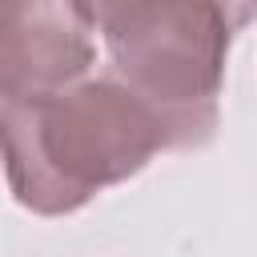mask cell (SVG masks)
I'll use <instances>...</instances> for the list:
<instances>
[{"instance_id": "1", "label": "cell", "mask_w": 257, "mask_h": 257, "mask_svg": "<svg viewBox=\"0 0 257 257\" xmlns=\"http://www.w3.org/2000/svg\"><path fill=\"white\" fill-rule=\"evenodd\" d=\"M0 124L8 185L40 217L88 205L104 185L128 181L157 149H169L157 116L116 76L36 100H4Z\"/></svg>"}, {"instance_id": "2", "label": "cell", "mask_w": 257, "mask_h": 257, "mask_svg": "<svg viewBox=\"0 0 257 257\" xmlns=\"http://www.w3.org/2000/svg\"><path fill=\"white\" fill-rule=\"evenodd\" d=\"M229 36L213 0H128L104 24L112 76L157 116L169 149L213 137Z\"/></svg>"}, {"instance_id": "3", "label": "cell", "mask_w": 257, "mask_h": 257, "mask_svg": "<svg viewBox=\"0 0 257 257\" xmlns=\"http://www.w3.org/2000/svg\"><path fill=\"white\" fill-rule=\"evenodd\" d=\"M92 20L80 0H0V96L36 100L92 68Z\"/></svg>"}, {"instance_id": "4", "label": "cell", "mask_w": 257, "mask_h": 257, "mask_svg": "<svg viewBox=\"0 0 257 257\" xmlns=\"http://www.w3.org/2000/svg\"><path fill=\"white\" fill-rule=\"evenodd\" d=\"M217 8H221V16L229 20V28L233 32H241L253 16H257V0H213Z\"/></svg>"}, {"instance_id": "5", "label": "cell", "mask_w": 257, "mask_h": 257, "mask_svg": "<svg viewBox=\"0 0 257 257\" xmlns=\"http://www.w3.org/2000/svg\"><path fill=\"white\" fill-rule=\"evenodd\" d=\"M124 4H128V0H80V8L88 12V20H92V24H100V28H104V24H108Z\"/></svg>"}]
</instances>
